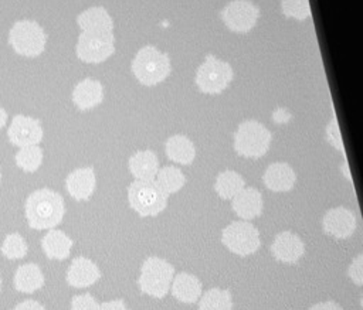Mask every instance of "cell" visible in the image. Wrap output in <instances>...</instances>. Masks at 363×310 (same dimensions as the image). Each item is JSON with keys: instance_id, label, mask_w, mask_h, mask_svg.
Here are the masks:
<instances>
[{"instance_id": "1", "label": "cell", "mask_w": 363, "mask_h": 310, "mask_svg": "<svg viewBox=\"0 0 363 310\" xmlns=\"http://www.w3.org/2000/svg\"><path fill=\"white\" fill-rule=\"evenodd\" d=\"M64 214V198L50 188L35 190L26 201V218L33 229H52L62 221Z\"/></svg>"}, {"instance_id": "2", "label": "cell", "mask_w": 363, "mask_h": 310, "mask_svg": "<svg viewBox=\"0 0 363 310\" xmlns=\"http://www.w3.org/2000/svg\"><path fill=\"white\" fill-rule=\"evenodd\" d=\"M170 71L172 67L167 54L159 51L153 45L142 47L132 61L133 75L146 86H153L163 82L169 76Z\"/></svg>"}, {"instance_id": "3", "label": "cell", "mask_w": 363, "mask_h": 310, "mask_svg": "<svg viewBox=\"0 0 363 310\" xmlns=\"http://www.w3.org/2000/svg\"><path fill=\"white\" fill-rule=\"evenodd\" d=\"M174 268L170 262L159 256H149L140 266L138 285L142 293L155 299H163L172 286Z\"/></svg>"}, {"instance_id": "4", "label": "cell", "mask_w": 363, "mask_h": 310, "mask_svg": "<svg viewBox=\"0 0 363 310\" xmlns=\"http://www.w3.org/2000/svg\"><path fill=\"white\" fill-rule=\"evenodd\" d=\"M167 197L155 180H135L128 187L129 205L140 217L159 215L167 207Z\"/></svg>"}, {"instance_id": "5", "label": "cell", "mask_w": 363, "mask_h": 310, "mask_svg": "<svg viewBox=\"0 0 363 310\" xmlns=\"http://www.w3.org/2000/svg\"><path fill=\"white\" fill-rule=\"evenodd\" d=\"M271 144V132L257 120H244L234 133V150L247 159L262 157Z\"/></svg>"}, {"instance_id": "6", "label": "cell", "mask_w": 363, "mask_h": 310, "mask_svg": "<svg viewBox=\"0 0 363 310\" xmlns=\"http://www.w3.org/2000/svg\"><path fill=\"white\" fill-rule=\"evenodd\" d=\"M234 78L233 68L228 62L213 54L206 55L203 64L196 72V85L203 93L216 95L227 89Z\"/></svg>"}, {"instance_id": "7", "label": "cell", "mask_w": 363, "mask_h": 310, "mask_svg": "<svg viewBox=\"0 0 363 310\" xmlns=\"http://www.w3.org/2000/svg\"><path fill=\"white\" fill-rule=\"evenodd\" d=\"M9 42L17 54L33 58L44 51L47 37L38 23L33 20H20L11 27Z\"/></svg>"}, {"instance_id": "8", "label": "cell", "mask_w": 363, "mask_h": 310, "mask_svg": "<svg viewBox=\"0 0 363 310\" xmlns=\"http://www.w3.org/2000/svg\"><path fill=\"white\" fill-rule=\"evenodd\" d=\"M223 245L238 256L255 253L261 246L259 231L250 221H233L221 231Z\"/></svg>"}, {"instance_id": "9", "label": "cell", "mask_w": 363, "mask_h": 310, "mask_svg": "<svg viewBox=\"0 0 363 310\" xmlns=\"http://www.w3.org/2000/svg\"><path fill=\"white\" fill-rule=\"evenodd\" d=\"M115 52L113 34L81 33L77 41V55L84 62L99 64L106 61Z\"/></svg>"}, {"instance_id": "10", "label": "cell", "mask_w": 363, "mask_h": 310, "mask_svg": "<svg viewBox=\"0 0 363 310\" xmlns=\"http://www.w3.org/2000/svg\"><path fill=\"white\" fill-rule=\"evenodd\" d=\"M258 16V7L248 0H234L228 3L221 13L224 24L231 31L240 34H245L252 30L257 24Z\"/></svg>"}, {"instance_id": "11", "label": "cell", "mask_w": 363, "mask_h": 310, "mask_svg": "<svg viewBox=\"0 0 363 310\" xmlns=\"http://www.w3.org/2000/svg\"><path fill=\"white\" fill-rule=\"evenodd\" d=\"M357 226L356 215L346 207H333L322 218V229L336 239H346L353 235Z\"/></svg>"}, {"instance_id": "12", "label": "cell", "mask_w": 363, "mask_h": 310, "mask_svg": "<svg viewBox=\"0 0 363 310\" xmlns=\"http://www.w3.org/2000/svg\"><path fill=\"white\" fill-rule=\"evenodd\" d=\"M7 136L18 147L34 146L43 140V127L40 120L34 117L16 115L7 129Z\"/></svg>"}, {"instance_id": "13", "label": "cell", "mask_w": 363, "mask_h": 310, "mask_svg": "<svg viewBox=\"0 0 363 310\" xmlns=\"http://www.w3.org/2000/svg\"><path fill=\"white\" fill-rule=\"evenodd\" d=\"M269 251L278 262L295 265L305 253V243L295 232L282 231L275 235Z\"/></svg>"}, {"instance_id": "14", "label": "cell", "mask_w": 363, "mask_h": 310, "mask_svg": "<svg viewBox=\"0 0 363 310\" xmlns=\"http://www.w3.org/2000/svg\"><path fill=\"white\" fill-rule=\"evenodd\" d=\"M231 208L235 215L244 221H251L262 214L264 201L262 195L257 188L244 187L233 200Z\"/></svg>"}, {"instance_id": "15", "label": "cell", "mask_w": 363, "mask_h": 310, "mask_svg": "<svg viewBox=\"0 0 363 310\" xmlns=\"http://www.w3.org/2000/svg\"><path fill=\"white\" fill-rule=\"evenodd\" d=\"M262 181L265 187L274 193H286L294 188L296 183V174L288 163L277 161L265 168Z\"/></svg>"}, {"instance_id": "16", "label": "cell", "mask_w": 363, "mask_h": 310, "mask_svg": "<svg viewBox=\"0 0 363 310\" xmlns=\"http://www.w3.org/2000/svg\"><path fill=\"white\" fill-rule=\"evenodd\" d=\"M101 277L99 268L88 258H75L67 270V282L72 287H88Z\"/></svg>"}, {"instance_id": "17", "label": "cell", "mask_w": 363, "mask_h": 310, "mask_svg": "<svg viewBox=\"0 0 363 310\" xmlns=\"http://www.w3.org/2000/svg\"><path fill=\"white\" fill-rule=\"evenodd\" d=\"M96 178L92 167H81L71 171L65 180L68 194L75 200H88L95 190Z\"/></svg>"}, {"instance_id": "18", "label": "cell", "mask_w": 363, "mask_h": 310, "mask_svg": "<svg viewBox=\"0 0 363 310\" xmlns=\"http://www.w3.org/2000/svg\"><path fill=\"white\" fill-rule=\"evenodd\" d=\"M77 23L84 33L92 34H109L113 31V21L104 7H91L84 10Z\"/></svg>"}, {"instance_id": "19", "label": "cell", "mask_w": 363, "mask_h": 310, "mask_svg": "<svg viewBox=\"0 0 363 310\" xmlns=\"http://www.w3.org/2000/svg\"><path fill=\"white\" fill-rule=\"evenodd\" d=\"M201 282L197 276L187 272L177 273L172 280V294L182 303H196L201 296Z\"/></svg>"}, {"instance_id": "20", "label": "cell", "mask_w": 363, "mask_h": 310, "mask_svg": "<svg viewBox=\"0 0 363 310\" xmlns=\"http://www.w3.org/2000/svg\"><path fill=\"white\" fill-rule=\"evenodd\" d=\"M104 99V86L99 81L85 78L72 91V101L81 110L92 109Z\"/></svg>"}, {"instance_id": "21", "label": "cell", "mask_w": 363, "mask_h": 310, "mask_svg": "<svg viewBox=\"0 0 363 310\" xmlns=\"http://www.w3.org/2000/svg\"><path fill=\"white\" fill-rule=\"evenodd\" d=\"M129 170L135 180H155L159 171L157 156L152 150H139L130 156Z\"/></svg>"}, {"instance_id": "22", "label": "cell", "mask_w": 363, "mask_h": 310, "mask_svg": "<svg viewBox=\"0 0 363 310\" xmlns=\"http://www.w3.org/2000/svg\"><path fill=\"white\" fill-rule=\"evenodd\" d=\"M166 156L169 160L189 166L196 159V147L193 142L184 134H173L166 140L164 144Z\"/></svg>"}, {"instance_id": "23", "label": "cell", "mask_w": 363, "mask_h": 310, "mask_svg": "<svg viewBox=\"0 0 363 310\" xmlns=\"http://www.w3.org/2000/svg\"><path fill=\"white\" fill-rule=\"evenodd\" d=\"M41 246L44 253L50 259L62 260L69 255V251L72 248V239L62 231L52 228L43 236Z\"/></svg>"}, {"instance_id": "24", "label": "cell", "mask_w": 363, "mask_h": 310, "mask_svg": "<svg viewBox=\"0 0 363 310\" xmlns=\"http://www.w3.org/2000/svg\"><path fill=\"white\" fill-rule=\"evenodd\" d=\"M44 285V275L38 265L24 263L14 273V287L23 293H34Z\"/></svg>"}, {"instance_id": "25", "label": "cell", "mask_w": 363, "mask_h": 310, "mask_svg": "<svg viewBox=\"0 0 363 310\" xmlns=\"http://www.w3.org/2000/svg\"><path fill=\"white\" fill-rule=\"evenodd\" d=\"M244 187L245 180L240 173L234 170H224L218 173L214 183V190L223 200H233Z\"/></svg>"}, {"instance_id": "26", "label": "cell", "mask_w": 363, "mask_h": 310, "mask_svg": "<svg viewBox=\"0 0 363 310\" xmlns=\"http://www.w3.org/2000/svg\"><path fill=\"white\" fill-rule=\"evenodd\" d=\"M155 181L163 190L164 194L172 195L184 187L186 176L176 166H166L159 168Z\"/></svg>"}, {"instance_id": "27", "label": "cell", "mask_w": 363, "mask_h": 310, "mask_svg": "<svg viewBox=\"0 0 363 310\" xmlns=\"http://www.w3.org/2000/svg\"><path fill=\"white\" fill-rule=\"evenodd\" d=\"M199 310H233V296L228 289L211 287L199 300Z\"/></svg>"}, {"instance_id": "28", "label": "cell", "mask_w": 363, "mask_h": 310, "mask_svg": "<svg viewBox=\"0 0 363 310\" xmlns=\"http://www.w3.org/2000/svg\"><path fill=\"white\" fill-rule=\"evenodd\" d=\"M43 163V150L37 144L21 147L16 154V164L27 173L35 171Z\"/></svg>"}, {"instance_id": "29", "label": "cell", "mask_w": 363, "mask_h": 310, "mask_svg": "<svg viewBox=\"0 0 363 310\" xmlns=\"http://www.w3.org/2000/svg\"><path fill=\"white\" fill-rule=\"evenodd\" d=\"M27 242L26 239L14 232V234H9L3 243H1V253L7 258V259H20L24 258L27 253Z\"/></svg>"}, {"instance_id": "30", "label": "cell", "mask_w": 363, "mask_h": 310, "mask_svg": "<svg viewBox=\"0 0 363 310\" xmlns=\"http://www.w3.org/2000/svg\"><path fill=\"white\" fill-rule=\"evenodd\" d=\"M281 6L286 17L295 20H305L311 16L309 0H282Z\"/></svg>"}, {"instance_id": "31", "label": "cell", "mask_w": 363, "mask_h": 310, "mask_svg": "<svg viewBox=\"0 0 363 310\" xmlns=\"http://www.w3.org/2000/svg\"><path fill=\"white\" fill-rule=\"evenodd\" d=\"M71 310H99V303L89 293H84L72 297Z\"/></svg>"}, {"instance_id": "32", "label": "cell", "mask_w": 363, "mask_h": 310, "mask_svg": "<svg viewBox=\"0 0 363 310\" xmlns=\"http://www.w3.org/2000/svg\"><path fill=\"white\" fill-rule=\"evenodd\" d=\"M326 139L328 142L337 150H340L342 153H345L343 150V140H342V134L339 130V125H337V119L336 116L332 117V120L329 122L328 127H326Z\"/></svg>"}, {"instance_id": "33", "label": "cell", "mask_w": 363, "mask_h": 310, "mask_svg": "<svg viewBox=\"0 0 363 310\" xmlns=\"http://www.w3.org/2000/svg\"><path fill=\"white\" fill-rule=\"evenodd\" d=\"M347 276L350 280L357 285L363 286V252H360L349 265L347 268Z\"/></svg>"}, {"instance_id": "34", "label": "cell", "mask_w": 363, "mask_h": 310, "mask_svg": "<svg viewBox=\"0 0 363 310\" xmlns=\"http://www.w3.org/2000/svg\"><path fill=\"white\" fill-rule=\"evenodd\" d=\"M99 310H129L122 299H115L109 302H104L99 304Z\"/></svg>"}, {"instance_id": "35", "label": "cell", "mask_w": 363, "mask_h": 310, "mask_svg": "<svg viewBox=\"0 0 363 310\" xmlns=\"http://www.w3.org/2000/svg\"><path fill=\"white\" fill-rule=\"evenodd\" d=\"M309 310H345V309L333 300H326V302L315 303L313 306H311Z\"/></svg>"}, {"instance_id": "36", "label": "cell", "mask_w": 363, "mask_h": 310, "mask_svg": "<svg viewBox=\"0 0 363 310\" xmlns=\"http://www.w3.org/2000/svg\"><path fill=\"white\" fill-rule=\"evenodd\" d=\"M13 310H45L44 306L35 300H24L18 303Z\"/></svg>"}, {"instance_id": "37", "label": "cell", "mask_w": 363, "mask_h": 310, "mask_svg": "<svg viewBox=\"0 0 363 310\" xmlns=\"http://www.w3.org/2000/svg\"><path fill=\"white\" fill-rule=\"evenodd\" d=\"M272 117H274V122L275 123H285V122H288L289 119H291V115L285 110V109H277L275 112H274V115H272Z\"/></svg>"}, {"instance_id": "38", "label": "cell", "mask_w": 363, "mask_h": 310, "mask_svg": "<svg viewBox=\"0 0 363 310\" xmlns=\"http://www.w3.org/2000/svg\"><path fill=\"white\" fill-rule=\"evenodd\" d=\"M6 122H7V113H6V110L0 106V129L6 125Z\"/></svg>"}, {"instance_id": "39", "label": "cell", "mask_w": 363, "mask_h": 310, "mask_svg": "<svg viewBox=\"0 0 363 310\" xmlns=\"http://www.w3.org/2000/svg\"><path fill=\"white\" fill-rule=\"evenodd\" d=\"M360 304H362V307H363V294H362V299H360Z\"/></svg>"}, {"instance_id": "40", "label": "cell", "mask_w": 363, "mask_h": 310, "mask_svg": "<svg viewBox=\"0 0 363 310\" xmlns=\"http://www.w3.org/2000/svg\"><path fill=\"white\" fill-rule=\"evenodd\" d=\"M0 290H1V277H0Z\"/></svg>"}, {"instance_id": "41", "label": "cell", "mask_w": 363, "mask_h": 310, "mask_svg": "<svg viewBox=\"0 0 363 310\" xmlns=\"http://www.w3.org/2000/svg\"><path fill=\"white\" fill-rule=\"evenodd\" d=\"M0 180H1V174H0Z\"/></svg>"}]
</instances>
